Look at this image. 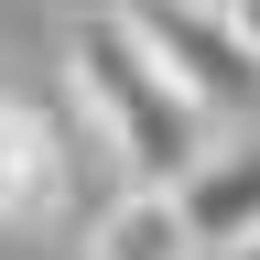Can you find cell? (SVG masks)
Masks as SVG:
<instances>
[{
	"instance_id": "7",
	"label": "cell",
	"mask_w": 260,
	"mask_h": 260,
	"mask_svg": "<svg viewBox=\"0 0 260 260\" xmlns=\"http://www.w3.org/2000/svg\"><path fill=\"white\" fill-rule=\"evenodd\" d=\"M206 260H260V239H228V249H206Z\"/></svg>"
},
{
	"instance_id": "1",
	"label": "cell",
	"mask_w": 260,
	"mask_h": 260,
	"mask_svg": "<svg viewBox=\"0 0 260 260\" xmlns=\"http://www.w3.org/2000/svg\"><path fill=\"white\" fill-rule=\"evenodd\" d=\"M65 87H76L98 152L119 162V184H162L174 195L195 162L217 152V109H195L174 87V65H162L119 11H76V32H65Z\"/></svg>"
},
{
	"instance_id": "5",
	"label": "cell",
	"mask_w": 260,
	"mask_h": 260,
	"mask_svg": "<svg viewBox=\"0 0 260 260\" xmlns=\"http://www.w3.org/2000/svg\"><path fill=\"white\" fill-rule=\"evenodd\" d=\"M87 260H195V239H184V217H174L162 184H119L87 217Z\"/></svg>"
},
{
	"instance_id": "4",
	"label": "cell",
	"mask_w": 260,
	"mask_h": 260,
	"mask_svg": "<svg viewBox=\"0 0 260 260\" xmlns=\"http://www.w3.org/2000/svg\"><path fill=\"white\" fill-rule=\"evenodd\" d=\"M174 217H184L195 260L228 249V239H260V141H217V152L174 184Z\"/></svg>"
},
{
	"instance_id": "2",
	"label": "cell",
	"mask_w": 260,
	"mask_h": 260,
	"mask_svg": "<svg viewBox=\"0 0 260 260\" xmlns=\"http://www.w3.org/2000/svg\"><path fill=\"white\" fill-rule=\"evenodd\" d=\"M109 11L174 65V87L195 109H239L260 87V54H249V32L228 22V0H109Z\"/></svg>"
},
{
	"instance_id": "6",
	"label": "cell",
	"mask_w": 260,
	"mask_h": 260,
	"mask_svg": "<svg viewBox=\"0 0 260 260\" xmlns=\"http://www.w3.org/2000/svg\"><path fill=\"white\" fill-rule=\"evenodd\" d=\"M228 22L249 32V54H260V0H228Z\"/></svg>"
},
{
	"instance_id": "8",
	"label": "cell",
	"mask_w": 260,
	"mask_h": 260,
	"mask_svg": "<svg viewBox=\"0 0 260 260\" xmlns=\"http://www.w3.org/2000/svg\"><path fill=\"white\" fill-rule=\"evenodd\" d=\"M76 11H109V0H76Z\"/></svg>"
},
{
	"instance_id": "3",
	"label": "cell",
	"mask_w": 260,
	"mask_h": 260,
	"mask_svg": "<svg viewBox=\"0 0 260 260\" xmlns=\"http://www.w3.org/2000/svg\"><path fill=\"white\" fill-rule=\"evenodd\" d=\"M76 206V152H65V119L44 98L0 87V228H54Z\"/></svg>"
}]
</instances>
